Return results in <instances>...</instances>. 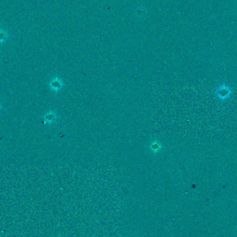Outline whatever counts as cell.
I'll use <instances>...</instances> for the list:
<instances>
[{"instance_id": "cell-3", "label": "cell", "mask_w": 237, "mask_h": 237, "mask_svg": "<svg viewBox=\"0 0 237 237\" xmlns=\"http://www.w3.org/2000/svg\"><path fill=\"white\" fill-rule=\"evenodd\" d=\"M56 119V116H55V115L53 113H51V114H49V115H47V116L46 117V119L47 120V121H49V122L51 123V122H53L54 120H55Z\"/></svg>"}, {"instance_id": "cell-1", "label": "cell", "mask_w": 237, "mask_h": 237, "mask_svg": "<svg viewBox=\"0 0 237 237\" xmlns=\"http://www.w3.org/2000/svg\"><path fill=\"white\" fill-rule=\"evenodd\" d=\"M62 81L58 78H56L51 81L50 87L54 91H58L62 87Z\"/></svg>"}, {"instance_id": "cell-2", "label": "cell", "mask_w": 237, "mask_h": 237, "mask_svg": "<svg viewBox=\"0 0 237 237\" xmlns=\"http://www.w3.org/2000/svg\"><path fill=\"white\" fill-rule=\"evenodd\" d=\"M162 146L161 144V143L158 141H154L153 142H151L150 145L149 146V148L150 151L153 153H158L159 150L162 149Z\"/></svg>"}]
</instances>
